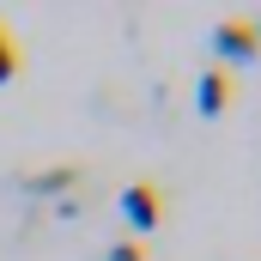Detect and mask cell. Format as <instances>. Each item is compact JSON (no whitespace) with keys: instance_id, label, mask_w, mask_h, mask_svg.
Instances as JSON below:
<instances>
[{"instance_id":"obj_1","label":"cell","mask_w":261,"mask_h":261,"mask_svg":"<svg viewBox=\"0 0 261 261\" xmlns=\"http://www.w3.org/2000/svg\"><path fill=\"white\" fill-rule=\"evenodd\" d=\"M255 49H261V31L249 18H219V24H213V55H219V67L255 61Z\"/></svg>"},{"instance_id":"obj_2","label":"cell","mask_w":261,"mask_h":261,"mask_svg":"<svg viewBox=\"0 0 261 261\" xmlns=\"http://www.w3.org/2000/svg\"><path fill=\"white\" fill-rule=\"evenodd\" d=\"M122 219H128L140 237L158 231V225H164V189H158V182H128V189H122Z\"/></svg>"},{"instance_id":"obj_3","label":"cell","mask_w":261,"mask_h":261,"mask_svg":"<svg viewBox=\"0 0 261 261\" xmlns=\"http://www.w3.org/2000/svg\"><path fill=\"white\" fill-rule=\"evenodd\" d=\"M195 110L206 116V122L231 110V73H225V67H200V79H195Z\"/></svg>"},{"instance_id":"obj_4","label":"cell","mask_w":261,"mask_h":261,"mask_svg":"<svg viewBox=\"0 0 261 261\" xmlns=\"http://www.w3.org/2000/svg\"><path fill=\"white\" fill-rule=\"evenodd\" d=\"M18 67H24V55H18V37L0 24V85H12V79H18Z\"/></svg>"},{"instance_id":"obj_5","label":"cell","mask_w":261,"mask_h":261,"mask_svg":"<svg viewBox=\"0 0 261 261\" xmlns=\"http://www.w3.org/2000/svg\"><path fill=\"white\" fill-rule=\"evenodd\" d=\"M73 176H79V170H43V176H31V189H43V195H49V189H73Z\"/></svg>"},{"instance_id":"obj_6","label":"cell","mask_w":261,"mask_h":261,"mask_svg":"<svg viewBox=\"0 0 261 261\" xmlns=\"http://www.w3.org/2000/svg\"><path fill=\"white\" fill-rule=\"evenodd\" d=\"M110 261H146V249H140V243H116V249H110Z\"/></svg>"}]
</instances>
